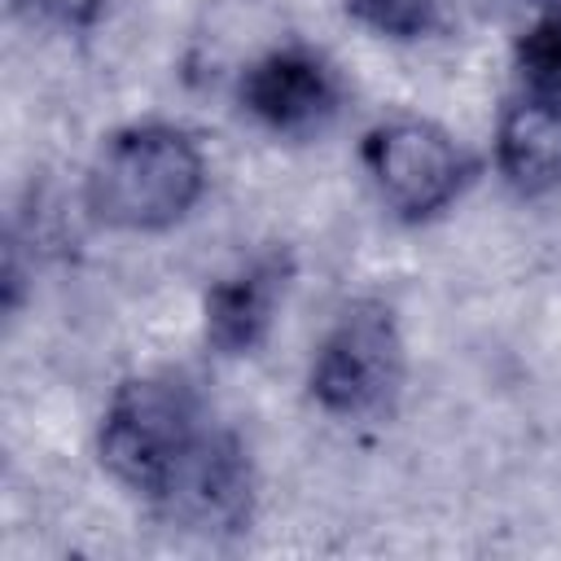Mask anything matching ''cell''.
<instances>
[{
  "mask_svg": "<svg viewBox=\"0 0 561 561\" xmlns=\"http://www.w3.org/2000/svg\"><path fill=\"white\" fill-rule=\"evenodd\" d=\"M237 96H241L245 114H254L263 127H272L280 136L320 131L337 114V79H333V70L316 53H307L298 44L254 57L241 70Z\"/></svg>",
  "mask_w": 561,
  "mask_h": 561,
  "instance_id": "5",
  "label": "cell"
},
{
  "mask_svg": "<svg viewBox=\"0 0 561 561\" xmlns=\"http://www.w3.org/2000/svg\"><path fill=\"white\" fill-rule=\"evenodd\" d=\"M22 4L31 13L57 22V26H88V22H96V13H101L105 0H22Z\"/></svg>",
  "mask_w": 561,
  "mask_h": 561,
  "instance_id": "10",
  "label": "cell"
},
{
  "mask_svg": "<svg viewBox=\"0 0 561 561\" xmlns=\"http://www.w3.org/2000/svg\"><path fill=\"white\" fill-rule=\"evenodd\" d=\"M206 188V158L184 127L136 123L114 131L88 167V206L123 232H162L180 224Z\"/></svg>",
  "mask_w": 561,
  "mask_h": 561,
  "instance_id": "1",
  "label": "cell"
},
{
  "mask_svg": "<svg viewBox=\"0 0 561 561\" xmlns=\"http://www.w3.org/2000/svg\"><path fill=\"white\" fill-rule=\"evenodd\" d=\"M351 13L390 39H421L434 35L447 18V0H346Z\"/></svg>",
  "mask_w": 561,
  "mask_h": 561,
  "instance_id": "9",
  "label": "cell"
},
{
  "mask_svg": "<svg viewBox=\"0 0 561 561\" xmlns=\"http://www.w3.org/2000/svg\"><path fill=\"white\" fill-rule=\"evenodd\" d=\"M403 381V337L394 311L377 298L351 302L311 355V394L333 416H368Z\"/></svg>",
  "mask_w": 561,
  "mask_h": 561,
  "instance_id": "3",
  "label": "cell"
},
{
  "mask_svg": "<svg viewBox=\"0 0 561 561\" xmlns=\"http://www.w3.org/2000/svg\"><path fill=\"white\" fill-rule=\"evenodd\" d=\"M364 171L399 219H430L465 188L469 158L430 118H386L364 136Z\"/></svg>",
  "mask_w": 561,
  "mask_h": 561,
  "instance_id": "4",
  "label": "cell"
},
{
  "mask_svg": "<svg viewBox=\"0 0 561 561\" xmlns=\"http://www.w3.org/2000/svg\"><path fill=\"white\" fill-rule=\"evenodd\" d=\"M495 162L517 193H548L561 184V105L530 92L513 96L495 127Z\"/></svg>",
  "mask_w": 561,
  "mask_h": 561,
  "instance_id": "7",
  "label": "cell"
},
{
  "mask_svg": "<svg viewBox=\"0 0 561 561\" xmlns=\"http://www.w3.org/2000/svg\"><path fill=\"white\" fill-rule=\"evenodd\" d=\"M285 280H289L285 254H259V259L241 263L232 276H219L206 294V337L224 355L254 351L272 324Z\"/></svg>",
  "mask_w": 561,
  "mask_h": 561,
  "instance_id": "6",
  "label": "cell"
},
{
  "mask_svg": "<svg viewBox=\"0 0 561 561\" xmlns=\"http://www.w3.org/2000/svg\"><path fill=\"white\" fill-rule=\"evenodd\" d=\"M210 425L188 386L171 377H131L114 390L101 416V465L145 500H162Z\"/></svg>",
  "mask_w": 561,
  "mask_h": 561,
  "instance_id": "2",
  "label": "cell"
},
{
  "mask_svg": "<svg viewBox=\"0 0 561 561\" xmlns=\"http://www.w3.org/2000/svg\"><path fill=\"white\" fill-rule=\"evenodd\" d=\"M517 75L522 92L561 105V9L539 13L517 39Z\"/></svg>",
  "mask_w": 561,
  "mask_h": 561,
  "instance_id": "8",
  "label": "cell"
}]
</instances>
